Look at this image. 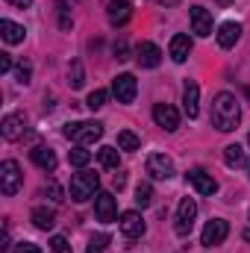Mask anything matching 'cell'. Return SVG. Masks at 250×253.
Returning <instances> with one entry per match:
<instances>
[{
    "mask_svg": "<svg viewBox=\"0 0 250 253\" xmlns=\"http://www.w3.org/2000/svg\"><path fill=\"white\" fill-rule=\"evenodd\" d=\"M227 236H230V224L224 218H212V221H206V227L200 233V245L203 248H218V245H224Z\"/></svg>",
    "mask_w": 250,
    "mask_h": 253,
    "instance_id": "cell-5",
    "label": "cell"
},
{
    "mask_svg": "<svg viewBox=\"0 0 250 253\" xmlns=\"http://www.w3.org/2000/svg\"><path fill=\"white\" fill-rule=\"evenodd\" d=\"M147 174L153 180H171L174 177V162L165 153H150L147 156Z\"/></svg>",
    "mask_w": 250,
    "mask_h": 253,
    "instance_id": "cell-10",
    "label": "cell"
},
{
    "mask_svg": "<svg viewBox=\"0 0 250 253\" xmlns=\"http://www.w3.org/2000/svg\"><path fill=\"white\" fill-rule=\"evenodd\" d=\"M135 203L138 206H150L153 203V186L150 183H138L135 186Z\"/></svg>",
    "mask_w": 250,
    "mask_h": 253,
    "instance_id": "cell-29",
    "label": "cell"
},
{
    "mask_svg": "<svg viewBox=\"0 0 250 253\" xmlns=\"http://www.w3.org/2000/svg\"><path fill=\"white\" fill-rule=\"evenodd\" d=\"M129 15H132L129 0H109V3H106V18H109V24H112V27L126 24V21H129Z\"/></svg>",
    "mask_w": 250,
    "mask_h": 253,
    "instance_id": "cell-15",
    "label": "cell"
},
{
    "mask_svg": "<svg viewBox=\"0 0 250 253\" xmlns=\"http://www.w3.org/2000/svg\"><path fill=\"white\" fill-rule=\"evenodd\" d=\"M188 53H191V39L183 36V33L174 36V39H171V59H174L177 65H183L188 59Z\"/></svg>",
    "mask_w": 250,
    "mask_h": 253,
    "instance_id": "cell-21",
    "label": "cell"
},
{
    "mask_svg": "<svg viewBox=\"0 0 250 253\" xmlns=\"http://www.w3.org/2000/svg\"><path fill=\"white\" fill-rule=\"evenodd\" d=\"M218 3H221V6H230V3H233V0H218Z\"/></svg>",
    "mask_w": 250,
    "mask_h": 253,
    "instance_id": "cell-42",
    "label": "cell"
},
{
    "mask_svg": "<svg viewBox=\"0 0 250 253\" xmlns=\"http://www.w3.org/2000/svg\"><path fill=\"white\" fill-rule=\"evenodd\" d=\"M188 18H191V30H194L200 39L212 36V12H209L206 6H191V9H188Z\"/></svg>",
    "mask_w": 250,
    "mask_h": 253,
    "instance_id": "cell-12",
    "label": "cell"
},
{
    "mask_svg": "<svg viewBox=\"0 0 250 253\" xmlns=\"http://www.w3.org/2000/svg\"><path fill=\"white\" fill-rule=\"evenodd\" d=\"M12 253H42V248L33 245V242H18V245L12 248Z\"/></svg>",
    "mask_w": 250,
    "mask_h": 253,
    "instance_id": "cell-36",
    "label": "cell"
},
{
    "mask_svg": "<svg viewBox=\"0 0 250 253\" xmlns=\"http://www.w3.org/2000/svg\"><path fill=\"white\" fill-rule=\"evenodd\" d=\"M106 245H109V236H106V233H97V236H91V239H88L85 253H103V251H106Z\"/></svg>",
    "mask_w": 250,
    "mask_h": 253,
    "instance_id": "cell-31",
    "label": "cell"
},
{
    "mask_svg": "<svg viewBox=\"0 0 250 253\" xmlns=\"http://www.w3.org/2000/svg\"><path fill=\"white\" fill-rule=\"evenodd\" d=\"M248 168H250V162H248Z\"/></svg>",
    "mask_w": 250,
    "mask_h": 253,
    "instance_id": "cell-45",
    "label": "cell"
},
{
    "mask_svg": "<svg viewBox=\"0 0 250 253\" xmlns=\"http://www.w3.org/2000/svg\"><path fill=\"white\" fill-rule=\"evenodd\" d=\"M245 242H250V230H245Z\"/></svg>",
    "mask_w": 250,
    "mask_h": 253,
    "instance_id": "cell-43",
    "label": "cell"
},
{
    "mask_svg": "<svg viewBox=\"0 0 250 253\" xmlns=\"http://www.w3.org/2000/svg\"><path fill=\"white\" fill-rule=\"evenodd\" d=\"M183 109L188 118H197V112H200V85L194 80H186V85H183Z\"/></svg>",
    "mask_w": 250,
    "mask_h": 253,
    "instance_id": "cell-14",
    "label": "cell"
},
{
    "mask_svg": "<svg viewBox=\"0 0 250 253\" xmlns=\"http://www.w3.org/2000/svg\"><path fill=\"white\" fill-rule=\"evenodd\" d=\"M24 186V174H21V165L15 162V159H6V162H0V191L6 194V197H12V194H18Z\"/></svg>",
    "mask_w": 250,
    "mask_h": 253,
    "instance_id": "cell-4",
    "label": "cell"
},
{
    "mask_svg": "<svg viewBox=\"0 0 250 253\" xmlns=\"http://www.w3.org/2000/svg\"><path fill=\"white\" fill-rule=\"evenodd\" d=\"M9 71H12V56L0 53V74H9Z\"/></svg>",
    "mask_w": 250,
    "mask_h": 253,
    "instance_id": "cell-38",
    "label": "cell"
},
{
    "mask_svg": "<svg viewBox=\"0 0 250 253\" xmlns=\"http://www.w3.org/2000/svg\"><path fill=\"white\" fill-rule=\"evenodd\" d=\"M0 36H3V42H6V44H21V42H24V36H27V30H24L21 24L9 21V18H3V21H0Z\"/></svg>",
    "mask_w": 250,
    "mask_h": 253,
    "instance_id": "cell-20",
    "label": "cell"
},
{
    "mask_svg": "<svg viewBox=\"0 0 250 253\" xmlns=\"http://www.w3.org/2000/svg\"><path fill=\"white\" fill-rule=\"evenodd\" d=\"M118 147H121V150H138V147H141V141H138V135H135V132L121 129V132H118Z\"/></svg>",
    "mask_w": 250,
    "mask_h": 253,
    "instance_id": "cell-28",
    "label": "cell"
},
{
    "mask_svg": "<svg viewBox=\"0 0 250 253\" xmlns=\"http://www.w3.org/2000/svg\"><path fill=\"white\" fill-rule=\"evenodd\" d=\"M186 183L197 191V194H203V197H212V194L218 191V183H215L212 174H206L203 168H191L186 174Z\"/></svg>",
    "mask_w": 250,
    "mask_h": 253,
    "instance_id": "cell-8",
    "label": "cell"
},
{
    "mask_svg": "<svg viewBox=\"0 0 250 253\" xmlns=\"http://www.w3.org/2000/svg\"><path fill=\"white\" fill-rule=\"evenodd\" d=\"M44 194H50V200H53V203H62V200H65V194H62V189H59V183H56V180H50V183L44 186Z\"/></svg>",
    "mask_w": 250,
    "mask_h": 253,
    "instance_id": "cell-33",
    "label": "cell"
},
{
    "mask_svg": "<svg viewBox=\"0 0 250 253\" xmlns=\"http://www.w3.org/2000/svg\"><path fill=\"white\" fill-rule=\"evenodd\" d=\"M12 245H9V227H3V236H0V253H9Z\"/></svg>",
    "mask_w": 250,
    "mask_h": 253,
    "instance_id": "cell-37",
    "label": "cell"
},
{
    "mask_svg": "<svg viewBox=\"0 0 250 253\" xmlns=\"http://www.w3.org/2000/svg\"><path fill=\"white\" fill-rule=\"evenodd\" d=\"M94 215H97V221H103V224H112V221L118 218V203H115V197H112L109 191H97V194H94Z\"/></svg>",
    "mask_w": 250,
    "mask_h": 253,
    "instance_id": "cell-9",
    "label": "cell"
},
{
    "mask_svg": "<svg viewBox=\"0 0 250 253\" xmlns=\"http://www.w3.org/2000/svg\"><path fill=\"white\" fill-rule=\"evenodd\" d=\"M153 3H159V6H174V3H180V0H153Z\"/></svg>",
    "mask_w": 250,
    "mask_h": 253,
    "instance_id": "cell-41",
    "label": "cell"
},
{
    "mask_svg": "<svg viewBox=\"0 0 250 253\" xmlns=\"http://www.w3.org/2000/svg\"><path fill=\"white\" fill-rule=\"evenodd\" d=\"M112 94L118 97V103H132L135 94H138V83L132 74H118L112 80Z\"/></svg>",
    "mask_w": 250,
    "mask_h": 253,
    "instance_id": "cell-7",
    "label": "cell"
},
{
    "mask_svg": "<svg viewBox=\"0 0 250 253\" xmlns=\"http://www.w3.org/2000/svg\"><path fill=\"white\" fill-rule=\"evenodd\" d=\"M239 39H242V24L227 21V24H221V27H218V44H221L224 50L236 47V42H239Z\"/></svg>",
    "mask_w": 250,
    "mask_h": 253,
    "instance_id": "cell-18",
    "label": "cell"
},
{
    "mask_svg": "<svg viewBox=\"0 0 250 253\" xmlns=\"http://www.w3.org/2000/svg\"><path fill=\"white\" fill-rule=\"evenodd\" d=\"M24 129H27V121H24L21 112H9V115L0 121V135H3L6 141H18V138H24Z\"/></svg>",
    "mask_w": 250,
    "mask_h": 253,
    "instance_id": "cell-11",
    "label": "cell"
},
{
    "mask_svg": "<svg viewBox=\"0 0 250 253\" xmlns=\"http://www.w3.org/2000/svg\"><path fill=\"white\" fill-rule=\"evenodd\" d=\"M106 100H109V91H103V88H94V91L85 97V106L94 112V109H103V106H106Z\"/></svg>",
    "mask_w": 250,
    "mask_h": 253,
    "instance_id": "cell-27",
    "label": "cell"
},
{
    "mask_svg": "<svg viewBox=\"0 0 250 253\" xmlns=\"http://www.w3.org/2000/svg\"><path fill=\"white\" fill-rule=\"evenodd\" d=\"M56 15H59V27L68 33V30L74 27V18H71V12H68V3H65V0H56Z\"/></svg>",
    "mask_w": 250,
    "mask_h": 253,
    "instance_id": "cell-30",
    "label": "cell"
},
{
    "mask_svg": "<svg viewBox=\"0 0 250 253\" xmlns=\"http://www.w3.org/2000/svg\"><path fill=\"white\" fill-rule=\"evenodd\" d=\"M115 59H118V62H126V59H129V47H126L124 39L115 42Z\"/></svg>",
    "mask_w": 250,
    "mask_h": 253,
    "instance_id": "cell-35",
    "label": "cell"
},
{
    "mask_svg": "<svg viewBox=\"0 0 250 253\" xmlns=\"http://www.w3.org/2000/svg\"><path fill=\"white\" fill-rule=\"evenodd\" d=\"M30 77H33V65H30V62H18V65H15V80H18L21 85H27V83H30Z\"/></svg>",
    "mask_w": 250,
    "mask_h": 253,
    "instance_id": "cell-32",
    "label": "cell"
},
{
    "mask_svg": "<svg viewBox=\"0 0 250 253\" xmlns=\"http://www.w3.org/2000/svg\"><path fill=\"white\" fill-rule=\"evenodd\" d=\"M97 186H100V177L94 171H80L71 177V200L77 203H85L88 197L97 194Z\"/></svg>",
    "mask_w": 250,
    "mask_h": 253,
    "instance_id": "cell-3",
    "label": "cell"
},
{
    "mask_svg": "<svg viewBox=\"0 0 250 253\" xmlns=\"http://www.w3.org/2000/svg\"><path fill=\"white\" fill-rule=\"evenodd\" d=\"M50 248H53V253H71V245H68L65 236H53L50 239Z\"/></svg>",
    "mask_w": 250,
    "mask_h": 253,
    "instance_id": "cell-34",
    "label": "cell"
},
{
    "mask_svg": "<svg viewBox=\"0 0 250 253\" xmlns=\"http://www.w3.org/2000/svg\"><path fill=\"white\" fill-rule=\"evenodd\" d=\"M135 59L141 68H156V65L162 62V50L153 44V42H141L138 47H135Z\"/></svg>",
    "mask_w": 250,
    "mask_h": 253,
    "instance_id": "cell-16",
    "label": "cell"
},
{
    "mask_svg": "<svg viewBox=\"0 0 250 253\" xmlns=\"http://www.w3.org/2000/svg\"><path fill=\"white\" fill-rule=\"evenodd\" d=\"M124 183H126V174L118 171V174H115V189H124Z\"/></svg>",
    "mask_w": 250,
    "mask_h": 253,
    "instance_id": "cell-39",
    "label": "cell"
},
{
    "mask_svg": "<svg viewBox=\"0 0 250 253\" xmlns=\"http://www.w3.org/2000/svg\"><path fill=\"white\" fill-rule=\"evenodd\" d=\"M248 141H250V135H248Z\"/></svg>",
    "mask_w": 250,
    "mask_h": 253,
    "instance_id": "cell-44",
    "label": "cell"
},
{
    "mask_svg": "<svg viewBox=\"0 0 250 253\" xmlns=\"http://www.w3.org/2000/svg\"><path fill=\"white\" fill-rule=\"evenodd\" d=\"M97 159H100V165L109 168V171H118V165H121L118 147H100V150H97Z\"/></svg>",
    "mask_w": 250,
    "mask_h": 253,
    "instance_id": "cell-24",
    "label": "cell"
},
{
    "mask_svg": "<svg viewBox=\"0 0 250 253\" xmlns=\"http://www.w3.org/2000/svg\"><path fill=\"white\" fill-rule=\"evenodd\" d=\"M153 121L162 126L165 132H174L180 126V112L171 106V103H156L153 106Z\"/></svg>",
    "mask_w": 250,
    "mask_h": 253,
    "instance_id": "cell-13",
    "label": "cell"
},
{
    "mask_svg": "<svg viewBox=\"0 0 250 253\" xmlns=\"http://www.w3.org/2000/svg\"><path fill=\"white\" fill-rule=\"evenodd\" d=\"M30 159H33L42 171H47V174H50V171H56V153H53L50 147H44V144L33 147V150H30Z\"/></svg>",
    "mask_w": 250,
    "mask_h": 253,
    "instance_id": "cell-19",
    "label": "cell"
},
{
    "mask_svg": "<svg viewBox=\"0 0 250 253\" xmlns=\"http://www.w3.org/2000/svg\"><path fill=\"white\" fill-rule=\"evenodd\" d=\"M68 85L71 88H83L85 85V71H83L80 59H74V62L68 65Z\"/></svg>",
    "mask_w": 250,
    "mask_h": 253,
    "instance_id": "cell-25",
    "label": "cell"
},
{
    "mask_svg": "<svg viewBox=\"0 0 250 253\" xmlns=\"http://www.w3.org/2000/svg\"><path fill=\"white\" fill-rule=\"evenodd\" d=\"M224 162H227L230 168H242V165L248 162L245 147H242V144H227V147H224Z\"/></svg>",
    "mask_w": 250,
    "mask_h": 253,
    "instance_id": "cell-23",
    "label": "cell"
},
{
    "mask_svg": "<svg viewBox=\"0 0 250 253\" xmlns=\"http://www.w3.org/2000/svg\"><path fill=\"white\" fill-rule=\"evenodd\" d=\"M194 218H197V203H194L191 197H183L180 206H177V221H174V230H177L180 239H186L188 233H191Z\"/></svg>",
    "mask_w": 250,
    "mask_h": 253,
    "instance_id": "cell-6",
    "label": "cell"
},
{
    "mask_svg": "<svg viewBox=\"0 0 250 253\" xmlns=\"http://www.w3.org/2000/svg\"><path fill=\"white\" fill-rule=\"evenodd\" d=\"M9 3H12V6H18V9H27L33 0H9Z\"/></svg>",
    "mask_w": 250,
    "mask_h": 253,
    "instance_id": "cell-40",
    "label": "cell"
},
{
    "mask_svg": "<svg viewBox=\"0 0 250 253\" xmlns=\"http://www.w3.org/2000/svg\"><path fill=\"white\" fill-rule=\"evenodd\" d=\"M209 118H212V126H215V129H221V132H233L236 126L242 124V106H239L236 94H230V91L215 94Z\"/></svg>",
    "mask_w": 250,
    "mask_h": 253,
    "instance_id": "cell-1",
    "label": "cell"
},
{
    "mask_svg": "<svg viewBox=\"0 0 250 253\" xmlns=\"http://www.w3.org/2000/svg\"><path fill=\"white\" fill-rule=\"evenodd\" d=\"M118 227H121V233H124L126 239H138V236H144V221H141L138 212H124V215L118 218Z\"/></svg>",
    "mask_w": 250,
    "mask_h": 253,
    "instance_id": "cell-17",
    "label": "cell"
},
{
    "mask_svg": "<svg viewBox=\"0 0 250 253\" xmlns=\"http://www.w3.org/2000/svg\"><path fill=\"white\" fill-rule=\"evenodd\" d=\"M68 159H71V165H74V168H85V165L91 162V153H88L83 144H77V147L68 153Z\"/></svg>",
    "mask_w": 250,
    "mask_h": 253,
    "instance_id": "cell-26",
    "label": "cell"
},
{
    "mask_svg": "<svg viewBox=\"0 0 250 253\" xmlns=\"http://www.w3.org/2000/svg\"><path fill=\"white\" fill-rule=\"evenodd\" d=\"M33 224H36V230H53V224H56V212L53 209H47V206H36L33 209Z\"/></svg>",
    "mask_w": 250,
    "mask_h": 253,
    "instance_id": "cell-22",
    "label": "cell"
},
{
    "mask_svg": "<svg viewBox=\"0 0 250 253\" xmlns=\"http://www.w3.org/2000/svg\"><path fill=\"white\" fill-rule=\"evenodd\" d=\"M65 135L77 144H94L103 138V124L100 121H74V124H65Z\"/></svg>",
    "mask_w": 250,
    "mask_h": 253,
    "instance_id": "cell-2",
    "label": "cell"
}]
</instances>
